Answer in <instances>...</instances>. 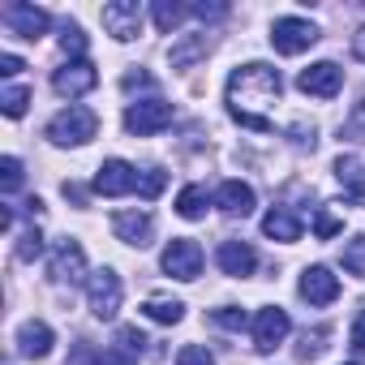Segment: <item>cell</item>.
I'll use <instances>...</instances> for the list:
<instances>
[{"mask_svg": "<svg viewBox=\"0 0 365 365\" xmlns=\"http://www.w3.org/2000/svg\"><path fill=\"white\" fill-rule=\"evenodd\" d=\"M288 331H292L288 309H279V305H262V309L254 314V348H258L262 356L275 352V348L288 339Z\"/></svg>", "mask_w": 365, "mask_h": 365, "instance_id": "cell-9", "label": "cell"}, {"mask_svg": "<svg viewBox=\"0 0 365 365\" xmlns=\"http://www.w3.org/2000/svg\"><path fill=\"white\" fill-rule=\"evenodd\" d=\"M0 190H5V194L22 190V159H14V155L0 159Z\"/></svg>", "mask_w": 365, "mask_h": 365, "instance_id": "cell-29", "label": "cell"}, {"mask_svg": "<svg viewBox=\"0 0 365 365\" xmlns=\"http://www.w3.org/2000/svg\"><path fill=\"white\" fill-rule=\"evenodd\" d=\"M215 327H224V331H245V327H250V314L237 309V305H224V309H215Z\"/></svg>", "mask_w": 365, "mask_h": 365, "instance_id": "cell-32", "label": "cell"}, {"mask_svg": "<svg viewBox=\"0 0 365 365\" xmlns=\"http://www.w3.org/2000/svg\"><path fill=\"white\" fill-rule=\"evenodd\" d=\"M26 108H31V91L26 86H5V91H0V112H5V116H26Z\"/></svg>", "mask_w": 365, "mask_h": 365, "instance_id": "cell-27", "label": "cell"}, {"mask_svg": "<svg viewBox=\"0 0 365 365\" xmlns=\"http://www.w3.org/2000/svg\"><path fill=\"white\" fill-rule=\"evenodd\" d=\"M22 69H26V65H22V61H18L14 52H5V56H0V73H5V78H18Z\"/></svg>", "mask_w": 365, "mask_h": 365, "instance_id": "cell-39", "label": "cell"}, {"mask_svg": "<svg viewBox=\"0 0 365 365\" xmlns=\"http://www.w3.org/2000/svg\"><path fill=\"white\" fill-rule=\"evenodd\" d=\"M99 133V116L82 103H69L65 112H56L48 120V142L52 146H86Z\"/></svg>", "mask_w": 365, "mask_h": 365, "instance_id": "cell-2", "label": "cell"}, {"mask_svg": "<svg viewBox=\"0 0 365 365\" xmlns=\"http://www.w3.org/2000/svg\"><path fill=\"white\" fill-rule=\"evenodd\" d=\"M348 365H356V361H348Z\"/></svg>", "mask_w": 365, "mask_h": 365, "instance_id": "cell-44", "label": "cell"}, {"mask_svg": "<svg viewBox=\"0 0 365 365\" xmlns=\"http://www.w3.org/2000/svg\"><path fill=\"white\" fill-rule=\"evenodd\" d=\"M168 125H172V103H163V99H138L125 108V133H133V138H155Z\"/></svg>", "mask_w": 365, "mask_h": 365, "instance_id": "cell-6", "label": "cell"}, {"mask_svg": "<svg viewBox=\"0 0 365 365\" xmlns=\"http://www.w3.org/2000/svg\"><path fill=\"white\" fill-rule=\"evenodd\" d=\"M335 180L344 185V194L352 202H365V155L361 150H348L335 159Z\"/></svg>", "mask_w": 365, "mask_h": 365, "instance_id": "cell-18", "label": "cell"}, {"mask_svg": "<svg viewBox=\"0 0 365 365\" xmlns=\"http://www.w3.org/2000/svg\"><path fill=\"white\" fill-rule=\"evenodd\" d=\"M52 344H56V335H52V327H48L43 318H31V322L18 327V352H22L26 361H43V356L52 352Z\"/></svg>", "mask_w": 365, "mask_h": 365, "instance_id": "cell-17", "label": "cell"}, {"mask_svg": "<svg viewBox=\"0 0 365 365\" xmlns=\"http://www.w3.org/2000/svg\"><path fill=\"white\" fill-rule=\"evenodd\" d=\"M279 95H284V78H279V69L267 65V61H250V65L232 69L228 91H224L228 116H232L237 125L254 129V133H271V116H267V112L279 103Z\"/></svg>", "mask_w": 365, "mask_h": 365, "instance_id": "cell-1", "label": "cell"}, {"mask_svg": "<svg viewBox=\"0 0 365 365\" xmlns=\"http://www.w3.org/2000/svg\"><path fill=\"white\" fill-rule=\"evenodd\" d=\"M150 18H155V26H159L163 35H172L180 22L190 18V5H176V0H155V5H150Z\"/></svg>", "mask_w": 365, "mask_h": 365, "instance_id": "cell-23", "label": "cell"}, {"mask_svg": "<svg viewBox=\"0 0 365 365\" xmlns=\"http://www.w3.org/2000/svg\"><path fill=\"white\" fill-rule=\"evenodd\" d=\"M133 86H150V73H125V91Z\"/></svg>", "mask_w": 365, "mask_h": 365, "instance_id": "cell-42", "label": "cell"}, {"mask_svg": "<svg viewBox=\"0 0 365 365\" xmlns=\"http://www.w3.org/2000/svg\"><path fill=\"white\" fill-rule=\"evenodd\" d=\"M103 18V31L116 39V43H129L142 35V5L138 0H108V5L99 9Z\"/></svg>", "mask_w": 365, "mask_h": 365, "instance_id": "cell-7", "label": "cell"}, {"mask_svg": "<svg viewBox=\"0 0 365 365\" xmlns=\"http://www.w3.org/2000/svg\"><path fill=\"white\" fill-rule=\"evenodd\" d=\"M0 18H5V26L18 35V39H43L48 35V26H52V18H48V9H39V5H26V0H9L5 9H0Z\"/></svg>", "mask_w": 365, "mask_h": 365, "instance_id": "cell-8", "label": "cell"}, {"mask_svg": "<svg viewBox=\"0 0 365 365\" xmlns=\"http://www.w3.org/2000/svg\"><path fill=\"white\" fill-rule=\"evenodd\" d=\"M91 190L103 194V198H125V194L138 190V168L125 163V159H103L95 180H91Z\"/></svg>", "mask_w": 365, "mask_h": 365, "instance_id": "cell-10", "label": "cell"}, {"mask_svg": "<svg viewBox=\"0 0 365 365\" xmlns=\"http://www.w3.org/2000/svg\"><path fill=\"white\" fill-rule=\"evenodd\" d=\"M215 207L224 211V215H254V207H258V198H254V185H245V180H224L220 185V194H215Z\"/></svg>", "mask_w": 365, "mask_h": 365, "instance_id": "cell-19", "label": "cell"}, {"mask_svg": "<svg viewBox=\"0 0 365 365\" xmlns=\"http://www.w3.org/2000/svg\"><path fill=\"white\" fill-rule=\"evenodd\" d=\"M61 194H65V198H69V202H78V207H82V202H86V194H82V190H78V185H73V180H65V185H61Z\"/></svg>", "mask_w": 365, "mask_h": 365, "instance_id": "cell-41", "label": "cell"}, {"mask_svg": "<svg viewBox=\"0 0 365 365\" xmlns=\"http://www.w3.org/2000/svg\"><path fill=\"white\" fill-rule=\"evenodd\" d=\"M163 185H168V172H163V168H142V172H138V194H142V198H159Z\"/></svg>", "mask_w": 365, "mask_h": 365, "instance_id": "cell-28", "label": "cell"}, {"mask_svg": "<svg viewBox=\"0 0 365 365\" xmlns=\"http://www.w3.org/2000/svg\"><path fill=\"white\" fill-rule=\"evenodd\" d=\"M211 202H215V198L207 194V185H185V190L176 194V215H180V220H202Z\"/></svg>", "mask_w": 365, "mask_h": 365, "instance_id": "cell-21", "label": "cell"}, {"mask_svg": "<svg viewBox=\"0 0 365 365\" xmlns=\"http://www.w3.org/2000/svg\"><path fill=\"white\" fill-rule=\"evenodd\" d=\"M116 348H125V352H142V348H146V335H142L138 327H120V331H116Z\"/></svg>", "mask_w": 365, "mask_h": 365, "instance_id": "cell-34", "label": "cell"}, {"mask_svg": "<svg viewBox=\"0 0 365 365\" xmlns=\"http://www.w3.org/2000/svg\"><path fill=\"white\" fill-rule=\"evenodd\" d=\"M215 262H220L224 275H232V279H250V275L258 271V250H254L250 241H224L220 254H215Z\"/></svg>", "mask_w": 365, "mask_h": 365, "instance_id": "cell-16", "label": "cell"}, {"mask_svg": "<svg viewBox=\"0 0 365 365\" xmlns=\"http://www.w3.org/2000/svg\"><path fill=\"white\" fill-rule=\"evenodd\" d=\"M262 237H271V241H279V245H292V241H301V220H297L288 207H271V211L262 215Z\"/></svg>", "mask_w": 365, "mask_h": 365, "instance_id": "cell-20", "label": "cell"}, {"mask_svg": "<svg viewBox=\"0 0 365 365\" xmlns=\"http://www.w3.org/2000/svg\"><path fill=\"white\" fill-rule=\"evenodd\" d=\"M190 18H198V22H220V18H228V5H190Z\"/></svg>", "mask_w": 365, "mask_h": 365, "instance_id": "cell-36", "label": "cell"}, {"mask_svg": "<svg viewBox=\"0 0 365 365\" xmlns=\"http://www.w3.org/2000/svg\"><path fill=\"white\" fill-rule=\"evenodd\" d=\"M159 267H163V275H172L180 284H194L202 275V245L190 241V237H172L163 258H159Z\"/></svg>", "mask_w": 365, "mask_h": 365, "instance_id": "cell-4", "label": "cell"}, {"mask_svg": "<svg viewBox=\"0 0 365 365\" xmlns=\"http://www.w3.org/2000/svg\"><path fill=\"white\" fill-rule=\"evenodd\" d=\"M297 292H301V301H309V305H331V301L339 297V275H331V267H305Z\"/></svg>", "mask_w": 365, "mask_h": 365, "instance_id": "cell-15", "label": "cell"}, {"mask_svg": "<svg viewBox=\"0 0 365 365\" xmlns=\"http://www.w3.org/2000/svg\"><path fill=\"white\" fill-rule=\"evenodd\" d=\"M95 82H99V69H95L91 61H65V65L52 73V91H56L61 99H82L86 91H95Z\"/></svg>", "mask_w": 365, "mask_h": 365, "instance_id": "cell-13", "label": "cell"}, {"mask_svg": "<svg viewBox=\"0 0 365 365\" xmlns=\"http://www.w3.org/2000/svg\"><path fill=\"white\" fill-rule=\"evenodd\" d=\"M112 232H116V241H125L133 250H146L155 241V215L150 211H116L112 215Z\"/></svg>", "mask_w": 365, "mask_h": 365, "instance_id": "cell-14", "label": "cell"}, {"mask_svg": "<svg viewBox=\"0 0 365 365\" xmlns=\"http://www.w3.org/2000/svg\"><path fill=\"white\" fill-rule=\"evenodd\" d=\"M39 254H43V232H39V228H26V232L18 237V258H22V262H35Z\"/></svg>", "mask_w": 365, "mask_h": 365, "instance_id": "cell-31", "label": "cell"}, {"mask_svg": "<svg viewBox=\"0 0 365 365\" xmlns=\"http://www.w3.org/2000/svg\"><path fill=\"white\" fill-rule=\"evenodd\" d=\"M168 56H172V65H176V69L194 65L198 56H207V35H194V39H185V43H176V48H172Z\"/></svg>", "mask_w": 365, "mask_h": 365, "instance_id": "cell-26", "label": "cell"}, {"mask_svg": "<svg viewBox=\"0 0 365 365\" xmlns=\"http://www.w3.org/2000/svg\"><path fill=\"white\" fill-rule=\"evenodd\" d=\"M142 314L150 322H159V327H176L180 318H185V301H176V297H150L142 305Z\"/></svg>", "mask_w": 365, "mask_h": 365, "instance_id": "cell-22", "label": "cell"}, {"mask_svg": "<svg viewBox=\"0 0 365 365\" xmlns=\"http://www.w3.org/2000/svg\"><path fill=\"white\" fill-rule=\"evenodd\" d=\"M352 56H356V61H365V26L352 35Z\"/></svg>", "mask_w": 365, "mask_h": 365, "instance_id": "cell-43", "label": "cell"}, {"mask_svg": "<svg viewBox=\"0 0 365 365\" xmlns=\"http://www.w3.org/2000/svg\"><path fill=\"white\" fill-rule=\"evenodd\" d=\"M322 39V31L309 22V18H275L271 26V48L279 56H301L305 48H314Z\"/></svg>", "mask_w": 365, "mask_h": 365, "instance_id": "cell-5", "label": "cell"}, {"mask_svg": "<svg viewBox=\"0 0 365 365\" xmlns=\"http://www.w3.org/2000/svg\"><path fill=\"white\" fill-rule=\"evenodd\" d=\"M335 232H344V220H339L335 211L318 207V215H314V237H318V241H331Z\"/></svg>", "mask_w": 365, "mask_h": 365, "instance_id": "cell-30", "label": "cell"}, {"mask_svg": "<svg viewBox=\"0 0 365 365\" xmlns=\"http://www.w3.org/2000/svg\"><path fill=\"white\" fill-rule=\"evenodd\" d=\"M176 365H215V356L202 344H185V348L176 352Z\"/></svg>", "mask_w": 365, "mask_h": 365, "instance_id": "cell-33", "label": "cell"}, {"mask_svg": "<svg viewBox=\"0 0 365 365\" xmlns=\"http://www.w3.org/2000/svg\"><path fill=\"white\" fill-rule=\"evenodd\" d=\"M48 267H52V279H56V284H69V288L82 284V279H91V275H86V250H82L73 237H65V241L52 245V262H48Z\"/></svg>", "mask_w": 365, "mask_h": 365, "instance_id": "cell-12", "label": "cell"}, {"mask_svg": "<svg viewBox=\"0 0 365 365\" xmlns=\"http://www.w3.org/2000/svg\"><path fill=\"white\" fill-rule=\"evenodd\" d=\"M322 339H327V327H318V331H305V335H301V348H297V352H301V356H318V352L327 348Z\"/></svg>", "mask_w": 365, "mask_h": 365, "instance_id": "cell-35", "label": "cell"}, {"mask_svg": "<svg viewBox=\"0 0 365 365\" xmlns=\"http://www.w3.org/2000/svg\"><path fill=\"white\" fill-rule=\"evenodd\" d=\"M339 262H344V271H348V275L365 279V237H352V241H344V250H339Z\"/></svg>", "mask_w": 365, "mask_h": 365, "instance_id": "cell-25", "label": "cell"}, {"mask_svg": "<svg viewBox=\"0 0 365 365\" xmlns=\"http://www.w3.org/2000/svg\"><path fill=\"white\" fill-rule=\"evenodd\" d=\"M95 365H138V356H133V352H125V348H108Z\"/></svg>", "mask_w": 365, "mask_h": 365, "instance_id": "cell-37", "label": "cell"}, {"mask_svg": "<svg viewBox=\"0 0 365 365\" xmlns=\"http://www.w3.org/2000/svg\"><path fill=\"white\" fill-rule=\"evenodd\" d=\"M297 91L314 95V99H335L344 91V69L335 61H318V65H309V69L297 73Z\"/></svg>", "mask_w": 365, "mask_h": 365, "instance_id": "cell-11", "label": "cell"}, {"mask_svg": "<svg viewBox=\"0 0 365 365\" xmlns=\"http://www.w3.org/2000/svg\"><path fill=\"white\" fill-rule=\"evenodd\" d=\"M348 344H352L356 352H365V309L356 314V322H352V331H348Z\"/></svg>", "mask_w": 365, "mask_h": 365, "instance_id": "cell-38", "label": "cell"}, {"mask_svg": "<svg viewBox=\"0 0 365 365\" xmlns=\"http://www.w3.org/2000/svg\"><path fill=\"white\" fill-rule=\"evenodd\" d=\"M61 52H65L69 61H86V31H82L78 22H65V26H61Z\"/></svg>", "mask_w": 365, "mask_h": 365, "instance_id": "cell-24", "label": "cell"}, {"mask_svg": "<svg viewBox=\"0 0 365 365\" xmlns=\"http://www.w3.org/2000/svg\"><path fill=\"white\" fill-rule=\"evenodd\" d=\"M86 301H91V314L99 322H112L120 314V301H125V284L112 267H99L91 279H86Z\"/></svg>", "mask_w": 365, "mask_h": 365, "instance_id": "cell-3", "label": "cell"}, {"mask_svg": "<svg viewBox=\"0 0 365 365\" xmlns=\"http://www.w3.org/2000/svg\"><path fill=\"white\" fill-rule=\"evenodd\" d=\"M292 142H297V146H309V150H314V125H309V129H305V125H297V129H292Z\"/></svg>", "mask_w": 365, "mask_h": 365, "instance_id": "cell-40", "label": "cell"}]
</instances>
